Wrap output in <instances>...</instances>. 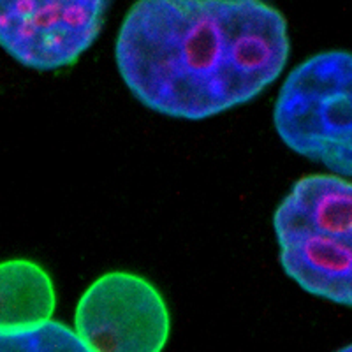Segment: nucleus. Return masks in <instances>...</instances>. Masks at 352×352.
<instances>
[{
	"label": "nucleus",
	"instance_id": "nucleus-1",
	"mask_svg": "<svg viewBox=\"0 0 352 352\" xmlns=\"http://www.w3.org/2000/svg\"><path fill=\"white\" fill-rule=\"evenodd\" d=\"M289 53L287 21L264 0H136L115 44L129 92L182 120L256 99L280 78Z\"/></svg>",
	"mask_w": 352,
	"mask_h": 352
},
{
	"label": "nucleus",
	"instance_id": "nucleus-2",
	"mask_svg": "<svg viewBox=\"0 0 352 352\" xmlns=\"http://www.w3.org/2000/svg\"><path fill=\"white\" fill-rule=\"evenodd\" d=\"M285 275L312 296L352 303V185L335 173L292 185L273 215Z\"/></svg>",
	"mask_w": 352,
	"mask_h": 352
},
{
	"label": "nucleus",
	"instance_id": "nucleus-3",
	"mask_svg": "<svg viewBox=\"0 0 352 352\" xmlns=\"http://www.w3.org/2000/svg\"><path fill=\"white\" fill-rule=\"evenodd\" d=\"M282 143L335 175H352V60L347 52L317 53L292 69L273 109Z\"/></svg>",
	"mask_w": 352,
	"mask_h": 352
},
{
	"label": "nucleus",
	"instance_id": "nucleus-4",
	"mask_svg": "<svg viewBox=\"0 0 352 352\" xmlns=\"http://www.w3.org/2000/svg\"><path fill=\"white\" fill-rule=\"evenodd\" d=\"M72 329L88 352H159L171 335V314L148 278L109 272L81 294Z\"/></svg>",
	"mask_w": 352,
	"mask_h": 352
},
{
	"label": "nucleus",
	"instance_id": "nucleus-5",
	"mask_svg": "<svg viewBox=\"0 0 352 352\" xmlns=\"http://www.w3.org/2000/svg\"><path fill=\"white\" fill-rule=\"evenodd\" d=\"M111 0H0V48L21 65L71 67L92 48Z\"/></svg>",
	"mask_w": 352,
	"mask_h": 352
},
{
	"label": "nucleus",
	"instance_id": "nucleus-6",
	"mask_svg": "<svg viewBox=\"0 0 352 352\" xmlns=\"http://www.w3.org/2000/svg\"><path fill=\"white\" fill-rule=\"evenodd\" d=\"M56 291L41 264L28 259L0 263V329L39 324L53 319Z\"/></svg>",
	"mask_w": 352,
	"mask_h": 352
},
{
	"label": "nucleus",
	"instance_id": "nucleus-7",
	"mask_svg": "<svg viewBox=\"0 0 352 352\" xmlns=\"http://www.w3.org/2000/svg\"><path fill=\"white\" fill-rule=\"evenodd\" d=\"M88 352L74 329L58 320L0 329V352Z\"/></svg>",
	"mask_w": 352,
	"mask_h": 352
}]
</instances>
